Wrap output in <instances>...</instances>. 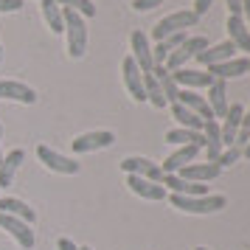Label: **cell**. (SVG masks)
Here are the masks:
<instances>
[{
    "label": "cell",
    "mask_w": 250,
    "mask_h": 250,
    "mask_svg": "<svg viewBox=\"0 0 250 250\" xmlns=\"http://www.w3.org/2000/svg\"><path fill=\"white\" fill-rule=\"evenodd\" d=\"M0 141H3V124H0ZM0 160H3V146H0Z\"/></svg>",
    "instance_id": "f35d334b"
},
{
    "label": "cell",
    "mask_w": 250,
    "mask_h": 250,
    "mask_svg": "<svg viewBox=\"0 0 250 250\" xmlns=\"http://www.w3.org/2000/svg\"><path fill=\"white\" fill-rule=\"evenodd\" d=\"M25 6V0H0V14H14Z\"/></svg>",
    "instance_id": "1f68e13d"
},
{
    "label": "cell",
    "mask_w": 250,
    "mask_h": 250,
    "mask_svg": "<svg viewBox=\"0 0 250 250\" xmlns=\"http://www.w3.org/2000/svg\"><path fill=\"white\" fill-rule=\"evenodd\" d=\"M40 12H42V20L51 28V34H62L65 17H62V6H59L57 0H40Z\"/></svg>",
    "instance_id": "d4e9b609"
},
{
    "label": "cell",
    "mask_w": 250,
    "mask_h": 250,
    "mask_svg": "<svg viewBox=\"0 0 250 250\" xmlns=\"http://www.w3.org/2000/svg\"><path fill=\"white\" fill-rule=\"evenodd\" d=\"M166 200H169L177 211L183 214H216V211H222L228 205V200L222 194H203V197H183V194H166Z\"/></svg>",
    "instance_id": "6da1fadb"
},
{
    "label": "cell",
    "mask_w": 250,
    "mask_h": 250,
    "mask_svg": "<svg viewBox=\"0 0 250 250\" xmlns=\"http://www.w3.org/2000/svg\"><path fill=\"white\" fill-rule=\"evenodd\" d=\"M171 76L177 82V87L183 90H197V87H211L214 76L208 70H191V68H180V70H171Z\"/></svg>",
    "instance_id": "2e32d148"
},
{
    "label": "cell",
    "mask_w": 250,
    "mask_h": 250,
    "mask_svg": "<svg viewBox=\"0 0 250 250\" xmlns=\"http://www.w3.org/2000/svg\"><path fill=\"white\" fill-rule=\"evenodd\" d=\"M0 228L9 233V236L20 245L23 250H31L34 248V230H31V225L28 222H23V219H17V216H9L0 211Z\"/></svg>",
    "instance_id": "9c48e42d"
},
{
    "label": "cell",
    "mask_w": 250,
    "mask_h": 250,
    "mask_svg": "<svg viewBox=\"0 0 250 250\" xmlns=\"http://www.w3.org/2000/svg\"><path fill=\"white\" fill-rule=\"evenodd\" d=\"M0 62H3V42H0Z\"/></svg>",
    "instance_id": "ab89813d"
},
{
    "label": "cell",
    "mask_w": 250,
    "mask_h": 250,
    "mask_svg": "<svg viewBox=\"0 0 250 250\" xmlns=\"http://www.w3.org/2000/svg\"><path fill=\"white\" fill-rule=\"evenodd\" d=\"M126 186L129 191L141 197V200H152V203H160L166 200V188L160 183H152V180H144V177H135V174H126Z\"/></svg>",
    "instance_id": "7c38bea8"
},
{
    "label": "cell",
    "mask_w": 250,
    "mask_h": 250,
    "mask_svg": "<svg viewBox=\"0 0 250 250\" xmlns=\"http://www.w3.org/2000/svg\"><path fill=\"white\" fill-rule=\"evenodd\" d=\"M62 9H70V12L82 14L84 20H90V17H96V6H93V0H57Z\"/></svg>",
    "instance_id": "f546056e"
},
{
    "label": "cell",
    "mask_w": 250,
    "mask_h": 250,
    "mask_svg": "<svg viewBox=\"0 0 250 250\" xmlns=\"http://www.w3.org/2000/svg\"><path fill=\"white\" fill-rule=\"evenodd\" d=\"M203 138H205V163H216L219 152H222V138H219V124L216 121H205L203 126Z\"/></svg>",
    "instance_id": "603a6c76"
},
{
    "label": "cell",
    "mask_w": 250,
    "mask_h": 250,
    "mask_svg": "<svg viewBox=\"0 0 250 250\" xmlns=\"http://www.w3.org/2000/svg\"><path fill=\"white\" fill-rule=\"evenodd\" d=\"M197 23H200V17H197L191 9H183V12H174V14H169V17H163V20L152 28V37L160 42V40H166V37H171V34L188 31V28H194Z\"/></svg>",
    "instance_id": "3957f363"
},
{
    "label": "cell",
    "mask_w": 250,
    "mask_h": 250,
    "mask_svg": "<svg viewBox=\"0 0 250 250\" xmlns=\"http://www.w3.org/2000/svg\"><path fill=\"white\" fill-rule=\"evenodd\" d=\"M79 250H93V248H79Z\"/></svg>",
    "instance_id": "b9f144b4"
},
{
    "label": "cell",
    "mask_w": 250,
    "mask_h": 250,
    "mask_svg": "<svg viewBox=\"0 0 250 250\" xmlns=\"http://www.w3.org/2000/svg\"><path fill=\"white\" fill-rule=\"evenodd\" d=\"M211 6H214V0H194V9H191V12L197 14V17H205Z\"/></svg>",
    "instance_id": "836d02e7"
},
{
    "label": "cell",
    "mask_w": 250,
    "mask_h": 250,
    "mask_svg": "<svg viewBox=\"0 0 250 250\" xmlns=\"http://www.w3.org/2000/svg\"><path fill=\"white\" fill-rule=\"evenodd\" d=\"M144 96H146V102L152 104V107H158V110L169 107L166 99H163V90H160L158 79H155V73H144Z\"/></svg>",
    "instance_id": "f1b7e54d"
},
{
    "label": "cell",
    "mask_w": 250,
    "mask_h": 250,
    "mask_svg": "<svg viewBox=\"0 0 250 250\" xmlns=\"http://www.w3.org/2000/svg\"><path fill=\"white\" fill-rule=\"evenodd\" d=\"M242 158V149L239 146H228L219 152V158H216V166L219 169H225V166H230V163H236V160Z\"/></svg>",
    "instance_id": "4dcf8cb0"
},
{
    "label": "cell",
    "mask_w": 250,
    "mask_h": 250,
    "mask_svg": "<svg viewBox=\"0 0 250 250\" xmlns=\"http://www.w3.org/2000/svg\"><path fill=\"white\" fill-rule=\"evenodd\" d=\"M115 144V135L110 129H93V132H82L70 141V149L76 155H87V152H99V149H107Z\"/></svg>",
    "instance_id": "5b68a950"
},
{
    "label": "cell",
    "mask_w": 250,
    "mask_h": 250,
    "mask_svg": "<svg viewBox=\"0 0 250 250\" xmlns=\"http://www.w3.org/2000/svg\"><path fill=\"white\" fill-rule=\"evenodd\" d=\"M23 160H25L23 149H12L9 155H3V160H0V188H9L12 186L17 169L23 166Z\"/></svg>",
    "instance_id": "7402d4cb"
},
{
    "label": "cell",
    "mask_w": 250,
    "mask_h": 250,
    "mask_svg": "<svg viewBox=\"0 0 250 250\" xmlns=\"http://www.w3.org/2000/svg\"><path fill=\"white\" fill-rule=\"evenodd\" d=\"M129 57H132V62L138 65V70L141 73H152V68H155V59H152V48H149V40L146 34L141 31V28H135L132 34H129Z\"/></svg>",
    "instance_id": "ba28073f"
},
{
    "label": "cell",
    "mask_w": 250,
    "mask_h": 250,
    "mask_svg": "<svg viewBox=\"0 0 250 250\" xmlns=\"http://www.w3.org/2000/svg\"><path fill=\"white\" fill-rule=\"evenodd\" d=\"M177 102H180L186 110H191L194 115H200L203 121H216L214 113H211V107H208V102H205V96H197L194 90H183V87H180Z\"/></svg>",
    "instance_id": "ffe728a7"
},
{
    "label": "cell",
    "mask_w": 250,
    "mask_h": 250,
    "mask_svg": "<svg viewBox=\"0 0 250 250\" xmlns=\"http://www.w3.org/2000/svg\"><path fill=\"white\" fill-rule=\"evenodd\" d=\"M152 73H155L160 90H163L166 104H174V102H177V93H180V87H177V82H174V76H171V70H166L163 65H155V68H152Z\"/></svg>",
    "instance_id": "484cf974"
},
{
    "label": "cell",
    "mask_w": 250,
    "mask_h": 250,
    "mask_svg": "<svg viewBox=\"0 0 250 250\" xmlns=\"http://www.w3.org/2000/svg\"><path fill=\"white\" fill-rule=\"evenodd\" d=\"M121 73H124V84H126V90H129V96H132L138 104L146 102V96H144V73L138 70V65L132 62V57H124Z\"/></svg>",
    "instance_id": "9a60e30c"
},
{
    "label": "cell",
    "mask_w": 250,
    "mask_h": 250,
    "mask_svg": "<svg viewBox=\"0 0 250 250\" xmlns=\"http://www.w3.org/2000/svg\"><path fill=\"white\" fill-rule=\"evenodd\" d=\"M248 250H250V248H248Z\"/></svg>",
    "instance_id": "7bdbcfd3"
},
{
    "label": "cell",
    "mask_w": 250,
    "mask_h": 250,
    "mask_svg": "<svg viewBox=\"0 0 250 250\" xmlns=\"http://www.w3.org/2000/svg\"><path fill=\"white\" fill-rule=\"evenodd\" d=\"M37 158H40V163H42L45 169L57 171V174H79V163H76V160L68 158V155H59L57 149L45 146V144L37 146Z\"/></svg>",
    "instance_id": "8992f818"
},
{
    "label": "cell",
    "mask_w": 250,
    "mask_h": 250,
    "mask_svg": "<svg viewBox=\"0 0 250 250\" xmlns=\"http://www.w3.org/2000/svg\"><path fill=\"white\" fill-rule=\"evenodd\" d=\"M208 73L214 79H222V82L239 79V76L250 73V57H233V59H228V62H219L214 68H208Z\"/></svg>",
    "instance_id": "4fadbf2b"
},
{
    "label": "cell",
    "mask_w": 250,
    "mask_h": 250,
    "mask_svg": "<svg viewBox=\"0 0 250 250\" xmlns=\"http://www.w3.org/2000/svg\"><path fill=\"white\" fill-rule=\"evenodd\" d=\"M160 3H163V0H132V9H135V12H149V9H155Z\"/></svg>",
    "instance_id": "d6a6232c"
},
{
    "label": "cell",
    "mask_w": 250,
    "mask_h": 250,
    "mask_svg": "<svg viewBox=\"0 0 250 250\" xmlns=\"http://www.w3.org/2000/svg\"><path fill=\"white\" fill-rule=\"evenodd\" d=\"M0 211L3 214H9V216H17V219H23V222H34L37 214H34V208L28 203H23V200H17V197H0Z\"/></svg>",
    "instance_id": "cb8c5ba5"
},
{
    "label": "cell",
    "mask_w": 250,
    "mask_h": 250,
    "mask_svg": "<svg viewBox=\"0 0 250 250\" xmlns=\"http://www.w3.org/2000/svg\"><path fill=\"white\" fill-rule=\"evenodd\" d=\"M242 104H230L228 107L225 118H222V124H219V138H222V146H233V141H236L239 129H242Z\"/></svg>",
    "instance_id": "5bb4252c"
},
{
    "label": "cell",
    "mask_w": 250,
    "mask_h": 250,
    "mask_svg": "<svg viewBox=\"0 0 250 250\" xmlns=\"http://www.w3.org/2000/svg\"><path fill=\"white\" fill-rule=\"evenodd\" d=\"M242 129H248V132H250V107L242 113Z\"/></svg>",
    "instance_id": "74e56055"
},
{
    "label": "cell",
    "mask_w": 250,
    "mask_h": 250,
    "mask_svg": "<svg viewBox=\"0 0 250 250\" xmlns=\"http://www.w3.org/2000/svg\"><path fill=\"white\" fill-rule=\"evenodd\" d=\"M228 3V14H242V0H225Z\"/></svg>",
    "instance_id": "d590c367"
},
{
    "label": "cell",
    "mask_w": 250,
    "mask_h": 250,
    "mask_svg": "<svg viewBox=\"0 0 250 250\" xmlns=\"http://www.w3.org/2000/svg\"><path fill=\"white\" fill-rule=\"evenodd\" d=\"M203 149L197 146V144H186V146H177L174 152H171L169 158L163 160V174H177V171L183 169V166H188V163H194V158L200 155Z\"/></svg>",
    "instance_id": "8fae6325"
},
{
    "label": "cell",
    "mask_w": 250,
    "mask_h": 250,
    "mask_svg": "<svg viewBox=\"0 0 250 250\" xmlns=\"http://www.w3.org/2000/svg\"><path fill=\"white\" fill-rule=\"evenodd\" d=\"M194 250H208V248H194Z\"/></svg>",
    "instance_id": "60d3db41"
},
{
    "label": "cell",
    "mask_w": 250,
    "mask_h": 250,
    "mask_svg": "<svg viewBox=\"0 0 250 250\" xmlns=\"http://www.w3.org/2000/svg\"><path fill=\"white\" fill-rule=\"evenodd\" d=\"M208 107H211V113H214V118H225L228 107H230V102H228V84L222 79H214L211 82V87H208Z\"/></svg>",
    "instance_id": "d6986e66"
},
{
    "label": "cell",
    "mask_w": 250,
    "mask_h": 250,
    "mask_svg": "<svg viewBox=\"0 0 250 250\" xmlns=\"http://www.w3.org/2000/svg\"><path fill=\"white\" fill-rule=\"evenodd\" d=\"M62 17H65L62 34L68 40V57L82 59L87 54V25H84V17L76 12H70V9H62Z\"/></svg>",
    "instance_id": "7a4b0ae2"
},
{
    "label": "cell",
    "mask_w": 250,
    "mask_h": 250,
    "mask_svg": "<svg viewBox=\"0 0 250 250\" xmlns=\"http://www.w3.org/2000/svg\"><path fill=\"white\" fill-rule=\"evenodd\" d=\"M57 248H59V250H79V245H73L70 239H65V236H62V239L57 242Z\"/></svg>",
    "instance_id": "8d00e7d4"
},
{
    "label": "cell",
    "mask_w": 250,
    "mask_h": 250,
    "mask_svg": "<svg viewBox=\"0 0 250 250\" xmlns=\"http://www.w3.org/2000/svg\"><path fill=\"white\" fill-rule=\"evenodd\" d=\"M118 166H121V171L135 174V177H144V180H152V183L163 180V169H160V163H155V160H149V158H138V155H132V158H124Z\"/></svg>",
    "instance_id": "52a82bcc"
},
{
    "label": "cell",
    "mask_w": 250,
    "mask_h": 250,
    "mask_svg": "<svg viewBox=\"0 0 250 250\" xmlns=\"http://www.w3.org/2000/svg\"><path fill=\"white\" fill-rule=\"evenodd\" d=\"M163 141H166V144H171V146H186V144H197L200 149L205 146L203 132H194V129H183V126H177V129H169V132L163 135Z\"/></svg>",
    "instance_id": "4316f807"
},
{
    "label": "cell",
    "mask_w": 250,
    "mask_h": 250,
    "mask_svg": "<svg viewBox=\"0 0 250 250\" xmlns=\"http://www.w3.org/2000/svg\"><path fill=\"white\" fill-rule=\"evenodd\" d=\"M0 99L3 102H17V104H34L37 93H34V87H28L23 82L0 79Z\"/></svg>",
    "instance_id": "30bf717a"
},
{
    "label": "cell",
    "mask_w": 250,
    "mask_h": 250,
    "mask_svg": "<svg viewBox=\"0 0 250 250\" xmlns=\"http://www.w3.org/2000/svg\"><path fill=\"white\" fill-rule=\"evenodd\" d=\"M233 57H236V45H233L230 40L219 42V45L205 48V51H200V54H197L200 65H205V68H214V65H219V62H228V59H233Z\"/></svg>",
    "instance_id": "e0dca14e"
},
{
    "label": "cell",
    "mask_w": 250,
    "mask_h": 250,
    "mask_svg": "<svg viewBox=\"0 0 250 250\" xmlns=\"http://www.w3.org/2000/svg\"><path fill=\"white\" fill-rule=\"evenodd\" d=\"M239 17H242V23L248 25V31H250V0H242V14Z\"/></svg>",
    "instance_id": "e575fe53"
},
{
    "label": "cell",
    "mask_w": 250,
    "mask_h": 250,
    "mask_svg": "<svg viewBox=\"0 0 250 250\" xmlns=\"http://www.w3.org/2000/svg\"><path fill=\"white\" fill-rule=\"evenodd\" d=\"M177 174L188 183H208V180H216V177L222 174V169H219L216 163H188V166H183Z\"/></svg>",
    "instance_id": "ac0fdd59"
},
{
    "label": "cell",
    "mask_w": 250,
    "mask_h": 250,
    "mask_svg": "<svg viewBox=\"0 0 250 250\" xmlns=\"http://www.w3.org/2000/svg\"><path fill=\"white\" fill-rule=\"evenodd\" d=\"M228 40L236 45V51H248L250 54V31H248V25L242 23V17L239 14H228Z\"/></svg>",
    "instance_id": "44dd1931"
},
{
    "label": "cell",
    "mask_w": 250,
    "mask_h": 250,
    "mask_svg": "<svg viewBox=\"0 0 250 250\" xmlns=\"http://www.w3.org/2000/svg\"><path fill=\"white\" fill-rule=\"evenodd\" d=\"M205 48H208V40H205V37H186L180 45L169 54V59L163 62V68H166V70L186 68V62H188V59H194L200 51H205Z\"/></svg>",
    "instance_id": "277c9868"
},
{
    "label": "cell",
    "mask_w": 250,
    "mask_h": 250,
    "mask_svg": "<svg viewBox=\"0 0 250 250\" xmlns=\"http://www.w3.org/2000/svg\"><path fill=\"white\" fill-rule=\"evenodd\" d=\"M171 107V115H174V121L183 126V129H194V132H203V126H205V121L200 118V115H194L191 110H186L180 102H174V104H169Z\"/></svg>",
    "instance_id": "83f0119b"
}]
</instances>
